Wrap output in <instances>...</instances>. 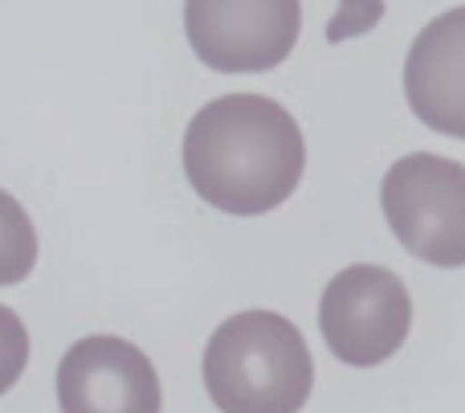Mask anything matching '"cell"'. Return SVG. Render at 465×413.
<instances>
[{"instance_id":"cell-1","label":"cell","mask_w":465,"mask_h":413,"mask_svg":"<svg viewBox=\"0 0 465 413\" xmlns=\"http://www.w3.org/2000/svg\"><path fill=\"white\" fill-rule=\"evenodd\" d=\"M306 144L294 115L265 95H225L196 111L184 131V172L204 205L262 217L294 196Z\"/></svg>"},{"instance_id":"cell-2","label":"cell","mask_w":465,"mask_h":413,"mask_svg":"<svg viewBox=\"0 0 465 413\" xmlns=\"http://www.w3.org/2000/svg\"><path fill=\"white\" fill-rule=\"evenodd\" d=\"M204 389L221 413H298L314 389L311 348L278 311H241L204 348Z\"/></svg>"},{"instance_id":"cell-3","label":"cell","mask_w":465,"mask_h":413,"mask_svg":"<svg viewBox=\"0 0 465 413\" xmlns=\"http://www.w3.org/2000/svg\"><path fill=\"white\" fill-rule=\"evenodd\" d=\"M388 229L429 267H465V164L437 152L404 156L380 188Z\"/></svg>"},{"instance_id":"cell-4","label":"cell","mask_w":465,"mask_h":413,"mask_svg":"<svg viewBox=\"0 0 465 413\" xmlns=\"http://www.w3.org/2000/svg\"><path fill=\"white\" fill-rule=\"evenodd\" d=\"M319 327L335 360L351 368H376L404 348L412 327V299L401 275L388 267H347L319 299Z\"/></svg>"},{"instance_id":"cell-5","label":"cell","mask_w":465,"mask_h":413,"mask_svg":"<svg viewBox=\"0 0 465 413\" xmlns=\"http://www.w3.org/2000/svg\"><path fill=\"white\" fill-rule=\"evenodd\" d=\"M302 0H184V33L209 70L262 74L290 57Z\"/></svg>"},{"instance_id":"cell-6","label":"cell","mask_w":465,"mask_h":413,"mask_svg":"<svg viewBox=\"0 0 465 413\" xmlns=\"http://www.w3.org/2000/svg\"><path fill=\"white\" fill-rule=\"evenodd\" d=\"M62 413H160L155 365L119 336H86L57 365Z\"/></svg>"},{"instance_id":"cell-7","label":"cell","mask_w":465,"mask_h":413,"mask_svg":"<svg viewBox=\"0 0 465 413\" xmlns=\"http://www.w3.org/2000/svg\"><path fill=\"white\" fill-rule=\"evenodd\" d=\"M404 95L429 131L465 139V5L417 33L404 62Z\"/></svg>"},{"instance_id":"cell-8","label":"cell","mask_w":465,"mask_h":413,"mask_svg":"<svg viewBox=\"0 0 465 413\" xmlns=\"http://www.w3.org/2000/svg\"><path fill=\"white\" fill-rule=\"evenodd\" d=\"M33 262H37V229L21 201L0 188V287L25 283Z\"/></svg>"},{"instance_id":"cell-9","label":"cell","mask_w":465,"mask_h":413,"mask_svg":"<svg viewBox=\"0 0 465 413\" xmlns=\"http://www.w3.org/2000/svg\"><path fill=\"white\" fill-rule=\"evenodd\" d=\"M25 365H29V332L13 307H0V393L21 381Z\"/></svg>"}]
</instances>
